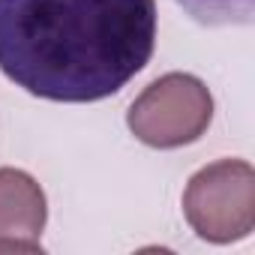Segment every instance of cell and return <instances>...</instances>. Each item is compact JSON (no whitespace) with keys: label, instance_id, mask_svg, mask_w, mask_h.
<instances>
[{"label":"cell","instance_id":"6da1fadb","mask_svg":"<svg viewBox=\"0 0 255 255\" xmlns=\"http://www.w3.org/2000/svg\"><path fill=\"white\" fill-rule=\"evenodd\" d=\"M156 45V0H0V72L48 102H99Z\"/></svg>","mask_w":255,"mask_h":255},{"label":"cell","instance_id":"7a4b0ae2","mask_svg":"<svg viewBox=\"0 0 255 255\" xmlns=\"http://www.w3.org/2000/svg\"><path fill=\"white\" fill-rule=\"evenodd\" d=\"M213 120L210 87L189 72H168L150 81L126 111L129 132L156 150L195 144Z\"/></svg>","mask_w":255,"mask_h":255},{"label":"cell","instance_id":"3957f363","mask_svg":"<svg viewBox=\"0 0 255 255\" xmlns=\"http://www.w3.org/2000/svg\"><path fill=\"white\" fill-rule=\"evenodd\" d=\"M183 216L207 243H237L255 228V168L246 159H216L183 189Z\"/></svg>","mask_w":255,"mask_h":255},{"label":"cell","instance_id":"277c9868","mask_svg":"<svg viewBox=\"0 0 255 255\" xmlns=\"http://www.w3.org/2000/svg\"><path fill=\"white\" fill-rule=\"evenodd\" d=\"M48 201L39 180L21 168H0V252H42Z\"/></svg>","mask_w":255,"mask_h":255},{"label":"cell","instance_id":"5b68a950","mask_svg":"<svg viewBox=\"0 0 255 255\" xmlns=\"http://www.w3.org/2000/svg\"><path fill=\"white\" fill-rule=\"evenodd\" d=\"M177 3L198 24H210V27L252 24L255 15V0H177Z\"/></svg>","mask_w":255,"mask_h":255}]
</instances>
